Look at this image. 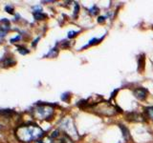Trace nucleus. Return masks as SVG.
Here are the masks:
<instances>
[{
    "label": "nucleus",
    "instance_id": "nucleus-1",
    "mask_svg": "<svg viewBox=\"0 0 153 143\" xmlns=\"http://www.w3.org/2000/svg\"><path fill=\"white\" fill-rule=\"evenodd\" d=\"M16 135L23 142H31L33 140L40 138L43 135V131L36 125L19 127L16 131Z\"/></svg>",
    "mask_w": 153,
    "mask_h": 143
},
{
    "label": "nucleus",
    "instance_id": "nucleus-2",
    "mask_svg": "<svg viewBox=\"0 0 153 143\" xmlns=\"http://www.w3.org/2000/svg\"><path fill=\"white\" fill-rule=\"evenodd\" d=\"M92 109L95 113L101 116H112L117 114V109L108 102H99L92 106Z\"/></svg>",
    "mask_w": 153,
    "mask_h": 143
},
{
    "label": "nucleus",
    "instance_id": "nucleus-3",
    "mask_svg": "<svg viewBox=\"0 0 153 143\" xmlns=\"http://www.w3.org/2000/svg\"><path fill=\"white\" fill-rule=\"evenodd\" d=\"M54 114V110L53 108L49 107V106H39V107L35 110V116L38 117L39 119H48Z\"/></svg>",
    "mask_w": 153,
    "mask_h": 143
},
{
    "label": "nucleus",
    "instance_id": "nucleus-4",
    "mask_svg": "<svg viewBox=\"0 0 153 143\" xmlns=\"http://www.w3.org/2000/svg\"><path fill=\"white\" fill-rule=\"evenodd\" d=\"M61 128L63 129V131L65 133H67L68 135L70 136H78V132H76V129L75 125H74V122L71 118H66L62 121L61 123Z\"/></svg>",
    "mask_w": 153,
    "mask_h": 143
},
{
    "label": "nucleus",
    "instance_id": "nucleus-5",
    "mask_svg": "<svg viewBox=\"0 0 153 143\" xmlns=\"http://www.w3.org/2000/svg\"><path fill=\"white\" fill-rule=\"evenodd\" d=\"M133 94H134L136 98H138L139 100H144L147 95V91L144 88H138V89L134 90Z\"/></svg>",
    "mask_w": 153,
    "mask_h": 143
},
{
    "label": "nucleus",
    "instance_id": "nucleus-6",
    "mask_svg": "<svg viewBox=\"0 0 153 143\" xmlns=\"http://www.w3.org/2000/svg\"><path fill=\"white\" fill-rule=\"evenodd\" d=\"M126 118L129 121H134V122H139V121H143V116L137 114V113H128L126 115Z\"/></svg>",
    "mask_w": 153,
    "mask_h": 143
},
{
    "label": "nucleus",
    "instance_id": "nucleus-7",
    "mask_svg": "<svg viewBox=\"0 0 153 143\" xmlns=\"http://www.w3.org/2000/svg\"><path fill=\"white\" fill-rule=\"evenodd\" d=\"M34 16H35L36 20H43V19H45L47 17V15L45 14H43V13H41V12H35Z\"/></svg>",
    "mask_w": 153,
    "mask_h": 143
},
{
    "label": "nucleus",
    "instance_id": "nucleus-8",
    "mask_svg": "<svg viewBox=\"0 0 153 143\" xmlns=\"http://www.w3.org/2000/svg\"><path fill=\"white\" fill-rule=\"evenodd\" d=\"M120 128L122 129V135H123V137H124L125 139L129 138V133H128V131H127V129H126L125 127H123L122 125H120Z\"/></svg>",
    "mask_w": 153,
    "mask_h": 143
},
{
    "label": "nucleus",
    "instance_id": "nucleus-9",
    "mask_svg": "<svg viewBox=\"0 0 153 143\" xmlns=\"http://www.w3.org/2000/svg\"><path fill=\"white\" fill-rule=\"evenodd\" d=\"M145 112L147 114L148 117L153 121V107H148L145 109Z\"/></svg>",
    "mask_w": 153,
    "mask_h": 143
},
{
    "label": "nucleus",
    "instance_id": "nucleus-10",
    "mask_svg": "<svg viewBox=\"0 0 153 143\" xmlns=\"http://www.w3.org/2000/svg\"><path fill=\"white\" fill-rule=\"evenodd\" d=\"M99 41V39H97V38H94V39H91L90 41H89V43L87 45H85V46H83V48H86V47H88V46H90V45L92 44H95V43H98Z\"/></svg>",
    "mask_w": 153,
    "mask_h": 143
},
{
    "label": "nucleus",
    "instance_id": "nucleus-11",
    "mask_svg": "<svg viewBox=\"0 0 153 143\" xmlns=\"http://www.w3.org/2000/svg\"><path fill=\"white\" fill-rule=\"evenodd\" d=\"M89 11H90V14H94V15H95V14H98V12H99V9H98L96 6H94V7H92V9H90Z\"/></svg>",
    "mask_w": 153,
    "mask_h": 143
},
{
    "label": "nucleus",
    "instance_id": "nucleus-12",
    "mask_svg": "<svg viewBox=\"0 0 153 143\" xmlns=\"http://www.w3.org/2000/svg\"><path fill=\"white\" fill-rule=\"evenodd\" d=\"M76 33H78V32H76V31H69V32H68V37H70V38H72V37H74V36L76 35Z\"/></svg>",
    "mask_w": 153,
    "mask_h": 143
},
{
    "label": "nucleus",
    "instance_id": "nucleus-13",
    "mask_svg": "<svg viewBox=\"0 0 153 143\" xmlns=\"http://www.w3.org/2000/svg\"><path fill=\"white\" fill-rule=\"evenodd\" d=\"M104 19H105V17H104V16H99V17L98 18V21H99V23H100V22H104Z\"/></svg>",
    "mask_w": 153,
    "mask_h": 143
},
{
    "label": "nucleus",
    "instance_id": "nucleus-14",
    "mask_svg": "<svg viewBox=\"0 0 153 143\" xmlns=\"http://www.w3.org/2000/svg\"><path fill=\"white\" fill-rule=\"evenodd\" d=\"M6 11H9L10 14H13V12H14V10L12 9L11 7H6Z\"/></svg>",
    "mask_w": 153,
    "mask_h": 143
},
{
    "label": "nucleus",
    "instance_id": "nucleus-15",
    "mask_svg": "<svg viewBox=\"0 0 153 143\" xmlns=\"http://www.w3.org/2000/svg\"><path fill=\"white\" fill-rule=\"evenodd\" d=\"M38 40H39V38H36V40H35V42L33 43V46H36V44L37 43V41H38Z\"/></svg>",
    "mask_w": 153,
    "mask_h": 143
}]
</instances>
